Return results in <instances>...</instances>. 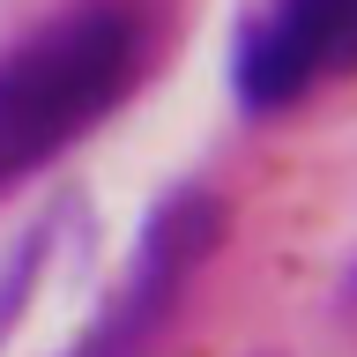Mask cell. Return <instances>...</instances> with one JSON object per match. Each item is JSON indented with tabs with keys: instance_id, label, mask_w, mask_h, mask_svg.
Listing matches in <instances>:
<instances>
[{
	"instance_id": "6da1fadb",
	"label": "cell",
	"mask_w": 357,
	"mask_h": 357,
	"mask_svg": "<svg viewBox=\"0 0 357 357\" xmlns=\"http://www.w3.org/2000/svg\"><path fill=\"white\" fill-rule=\"evenodd\" d=\"M172 38L164 0H60L15 45H0V194L75 156Z\"/></svg>"
},
{
	"instance_id": "7a4b0ae2",
	"label": "cell",
	"mask_w": 357,
	"mask_h": 357,
	"mask_svg": "<svg viewBox=\"0 0 357 357\" xmlns=\"http://www.w3.org/2000/svg\"><path fill=\"white\" fill-rule=\"evenodd\" d=\"M223 238H231V201L208 178H178L149 201V216L134 223L127 268L112 275L105 305L89 312V328L67 342L60 357H156L164 335L178 328V312L194 298V283L216 268Z\"/></svg>"
},
{
	"instance_id": "3957f363",
	"label": "cell",
	"mask_w": 357,
	"mask_h": 357,
	"mask_svg": "<svg viewBox=\"0 0 357 357\" xmlns=\"http://www.w3.org/2000/svg\"><path fill=\"white\" fill-rule=\"evenodd\" d=\"M223 82L245 119H283L335 82H357V0H245Z\"/></svg>"
},
{
	"instance_id": "277c9868",
	"label": "cell",
	"mask_w": 357,
	"mask_h": 357,
	"mask_svg": "<svg viewBox=\"0 0 357 357\" xmlns=\"http://www.w3.org/2000/svg\"><path fill=\"white\" fill-rule=\"evenodd\" d=\"M75 216H82V194H52L38 216H22L15 231L0 238V350H8L15 328L30 320V305H38V290H45V275H52V261H60Z\"/></svg>"
},
{
	"instance_id": "5b68a950",
	"label": "cell",
	"mask_w": 357,
	"mask_h": 357,
	"mask_svg": "<svg viewBox=\"0 0 357 357\" xmlns=\"http://www.w3.org/2000/svg\"><path fill=\"white\" fill-rule=\"evenodd\" d=\"M342 305L357 312V261H350V275H342Z\"/></svg>"
}]
</instances>
